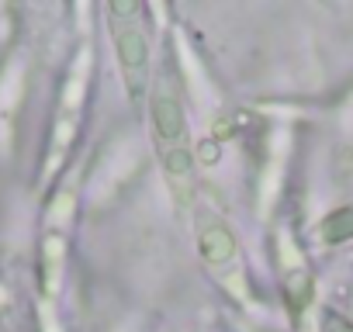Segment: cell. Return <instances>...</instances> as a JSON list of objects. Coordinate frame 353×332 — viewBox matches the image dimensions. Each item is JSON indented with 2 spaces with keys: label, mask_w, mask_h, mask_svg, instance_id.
Returning <instances> with one entry per match:
<instances>
[{
  "label": "cell",
  "mask_w": 353,
  "mask_h": 332,
  "mask_svg": "<svg viewBox=\"0 0 353 332\" xmlns=\"http://www.w3.org/2000/svg\"><path fill=\"white\" fill-rule=\"evenodd\" d=\"M149 125L156 135V149L163 159V170L170 184L176 187V198H184V184H191V142H188V114H184V97L173 76L152 80L149 90Z\"/></svg>",
  "instance_id": "cell-1"
},
{
  "label": "cell",
  "mask_w": 353,
  "mask_h": 332,
  "mask_svg": "<svg viewBox=\"0 0 353 332\" xmlns=\"http://www.w3.org/2000/svg\"><path fill=\"white\" fill-rule=\"evenodd\" d=\"M139 0H111L108 4V25H111V42L121 70L125 94L132 101L149 97L152 90V59H149V39L139 25Z\"/></svg>",
  "instance_id": "cell-2"
},
{
  "label": "cell",
  "mask_w": 353,
  "mask_h": 332,
  "mask_svg": "<svg viewBox=\"0 0 353 332\" xmlns=\"http://www.w3.org/2000/svg\"><path fill=\"white\" fill-rule=\"evenodd\" d=\"M198 253H201V260H205L212 270H225L229 263H236L239 242H236V236H232V229H229L225 222H212V225H205L201 236H198Z\"/></svg>",
  "instance_id": "cell-3"
},
{
  "label": "cell",
  "mask_w": 353,
  "mask_h": 332,
  "mask_svg": "<svg viewBox=\"0 0 353 332\" xmlns=\"http://www.w3.org/2000/svg\"><path fill=\"white\" fill-rule=\"evenodd\" d=\"M322 239L329 246H343L353 239V208H336L322 218Z\"/></svg>",
  "instance_id": "cell-4"
},
{
  "label": "cell",
  "mask_w": 353,
  "mask_h": 332,
  "mask_svg": "<svg viewBox=\"0 0 353 332\" xmlns=\"http://www.w3.org/2000/svg\"><path fill=\"white\" fill-rule=\"evenodd\" d=\"M322 329L325 332H353V322L346 315H339V311H325L322 315Z\"/></svg>",
  "instance_id": "cell-5"
}]
</instances>
